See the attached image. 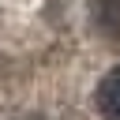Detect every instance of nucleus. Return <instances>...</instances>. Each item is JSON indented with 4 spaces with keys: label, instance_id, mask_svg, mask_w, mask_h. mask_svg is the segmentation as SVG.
I'll return each mask as SVG.
<instances>
[{
    "label": "nucleus",
    "instance_id": "2",
    "mask_svg": "<svg viewBox=\"0 0 120 120\" xmlns=\"http://www.w3.org/2000/svg\"><path fill=\"white\" fill-rule=\"evenodd\" d=\"M90 15L105 38H120V0H94Z\"/></svg>",
    "mask_w": 120,
    "mask_h": 120
},
{
    "label": "nucleus",
    "instance_id": "1",
    "mask_svg": "<svg viewBox=\"0 0 120 120\" xmlns=\"http://www.w3.org/2000/svg\"><path fill=\"white\" fill-rule=\"evenodd\" d=\"M98 109L105 120H120V64L98 82Z\"/></svg>",
    "mask_w": 120,
    "mask_h": 120
}]
</instances>
